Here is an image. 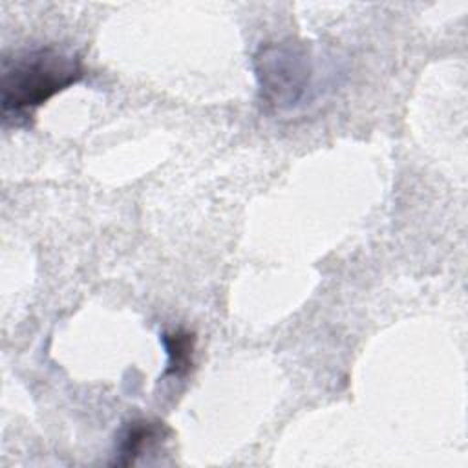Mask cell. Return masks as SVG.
<instances>
[{"mask_svg": "<svg viewBox=\"0 0 468 468\" xmlns=\"http://www.w3.org/2000/svg\"><path fill=\"white\" fill-rule=\"evenodd\" d=\"M161 342L168 356L163 377H172V378L186 377L194 366L196 333L185 327L170 329L161 335Z\"/></svg>", "mask_w": 468, "mask_h": 468, "instance_id": "4", "label": "cell"}, {"mask_svg": "<svg viewBox=\"0 0 468 468\" xmlns=\"http://www.w3.org/2000/svg\"><path fill=\"white\" fill-rule=\"evenodd\" d=\"M82 77V58L53 46L22 49L5 57L0 71L4 122L29 117L38 106L77 84Z\"/></svg>", "mask_w": 468, "mask_h": 468, "instance_id": "1", "label": "cell"}, {"mask_svg": "<svg viewBox=\"0 0 468 468\" xmlns=\"http://www.w3.org/2000/svg\"><path fill=\"white\" fill-rule=\"evenodd\" d=\"M168 435H170V428L161 420L135 419L128 422L117 437L115 459L112 464H117V466L135 464L141 455L155 448Z\"/></svg>", "mask_w": 468, "mask_h": 468, "instance_id": "3", "label": "cell"}, {"mask_svg": "<svg viewBox=\"0 0 468 468\" xmlns=\"http://www.w3.org/2000/svg\"><path fill=\"white\" fill-rule=\"evenodd\" d=\"M254 71L261 102L276 112L294 110L318 91L316 57L305 42L261 46L254 55Z\"/></svg>", "mask_w": 468, "mask_h": 468, "instance_id": "2", "label": "cell"}]
</instances>
